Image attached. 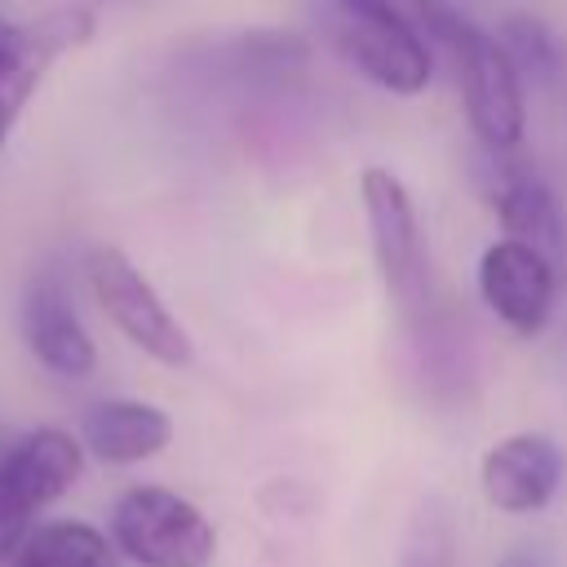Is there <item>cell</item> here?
<instances>
[{
	"instance_id": "obj_3",
	"label": "cell",
	"mask_w": 567,
	"mask_h": 567,
	"mask_svg": "<svg viewBox=\"0 0 567 567\" xmlns=\"http://www.w3.org/2000/svg\"><path fill=\"white\" fill-rule=\"evenodd\" d=\"M443 49L456 62V80H461V102H465V120L474 128V137L487 151H514L523 142L527 128V106H523V75L509 66V58L501 53L496 35L478 31L470 18H452Z\"/></svg>"
},
{
	"instance_id": "obj_4",
	"label": "cell",
	"mask_w": 567,
	"mask_h": 567,
	"mask_svg": "<svg viewBox=\"0 0 567 567\" xmlns=\"http://www.w3.org/2000/svg\"><path fill=\"white\" fill-rule=\"evenodd\" d=\"M359 195H363L368 239H372V257L385 279V292L394 297V306L403 315H412V319L425 315L430 310V261H425L421 217H416V204H412L403 177L372 164L359 177Z\"/></svg>"
},
{
	"instance_id": "obj_6",
	"label": "cell",
	"mask_w": 567,
	"mask_h": 567,
	"mask_svg": "<svg viewBox=\"0 0 567 567\" xmlns=\"http://www.w3.org/2000/svg\"><path fill=\"white\" fill-rule=\"evenodd\" d=\"M328 40L363 80H372L385 93L412 97L434 75L430 44L394 22L350 13V9H328Z\"/></svg>"
},
{
	"instance_id": "obj_14",
	"label": "cell",
	"mask_w": 567,
	"mask_h": 567,
	"mask_svg": "<svg viewBox=\"0 0 567 567\" xmlns=\"http://www.w3.org/2000/svg\"><path fill=\"white\" fill-rule=\"evenodd\" d=\"M496 44H501V53L509 58V66H514L518 75H532V80H540V84H549V80L558 75V66H563V44H558V35H554L540 18H532V13L505 18L501 31H496Z\"/></svg>"
},
{
	"instance_id": "obj_8",
	"label": "cell",
	"mask_w": 567,
	"mask_h": 567,
	"mask_svg": "<svg viewBox=\"0 0 567 567\" xmlns=\"http://www.w3.org/2000/svg\"><path fill=\"white\" fill-rule=\"evenodd\" d=\"M563 483V452L549 434H509L492 443L478 461V487L501 514H536L554 501Z\"/></svg>"
},
{
	"instance_id": "obj_7",
	"label": "cell",
	"mask_w": 567,
	"mask_h": 567,
	"mask_svg": "<svg viewBox=\"0 0 567 567\" xmlns=\"http://www.w3.org/2000/svg\"><path fill=\"white\" fill-rule=\"evenodd\" d=\"M478 292L509 332L536 337L554 315L558 266L514 239H496L478 257Z\"/></svg>"
},
{
	"instance_id": "obj_2",
	"label": "cell",
	"mask_w": 567,
	"mask_h": 567,
	"mask_svg": "<svg viewBox=\"0 0 567 567\" xmlns=\"http://www.w3.org/2000/svg\"><path fill=\"white\" fill-rule=\"evenodd\" d=\"M111 545L137 567H213L217 527L173 487H128L111 509Z\"/></svg>"
},
{
	"instance_id": "obj_10",
	"label": "cell",
	"mask_w": 567,
	"mask_h": 567,
	"mask_svg": "<svg viewBox=\"0 0 567 567\" xmlns=\"http://www.w3.org/2000/svg\"><path fill=\"white\" fill-rule=\"evenodd\" d=\"M22 337L31 346V354L58 372V377H89L93 363H97V350H93V337L84 332L66 288L49 275L31 279L27 292H22Z\"/></svg>"
},
{
	"instance_id": "obj_15",
	"label": "cell",
	"mask_w": 567,
	"mask_h": 567,
	"mask_svg": "<svg viewBox=\"0 0 567 567\" xmlns=\"http://www.w3.org/2000/svg\"><path fill=\"white\" fill-rule=\"evenodd\" d=\"M328 9H350V13H368L381 22H394L412 35H421L430 49L447 40V27L456 18V9L439 4V0H328Z\"/></svg>"
},
{
	"instance_id": "obj_16",
	"label": "cell",
	"mask_w": 567,
	"mask_h": 567,
	"mask_svg": "<svg viewBox=\"0 0 567 567\" xmlns=\"http://www.w3.org/2000/svg\"><path fill=\"white\" fill-rule=\"evenodd\" d=\"M399 567H456V536L439 505H425L412 518V532L403 540Z\"/></svg>"
},
{
	"instance_id": "obj_11",
	"label": "cell",
	"mask_w": 567,
	"mask_h": 567,
	"mask_svg": "<svg viewBox=\"0 0 567 567\" xmlns=\"http://www.w3.org/2000/svg\"><path fill=\"white\" fill-rule=\"evenodd\" d=\"M487 199L496 208V221L505 226V239L540 252L545 261H563V248H567V230H563V213H558V199L554 190L532 173V168H518V164H501L487 182Z\"/></svg>"
},
{
	"instance_id": "obj_17",
	"label": "cell",
	"mask_w": 567,
	"mask_h": 567,
	"mask_svg": "<svg viewBox=\"0 0 567 567\" xmlns=\"http://www.w3.org/2000/svg\"><path fill=\"white\" fill-rule=\"evenodd\" d=\"M496 567H554V558L545 554V549H532V545H518V549H509Z\"/></svg>"
},
{
	"instance_id": "obj_13",
	"label": "cell",
	"mask_w": 567,
	"mask_h": 567,
	"mask_svg": "<svg viewBox=\"0 0 567 567\" xmlns=\"http://www.w3.org/2000/svg\"><path fill=\"white\" fill-rule=\"evenodd\" d=\"M9 567H120V554L97 527L80 518H53L22 540Z\"/></svg>"
},
{
	"instance_id": "obj_9",
	"label": "cell",
	"mask_w": 567,
	"mask_h": 567,
	"mask_svg": "<svg viewBox=\"0 0 567 567\" xmlns=\"http://www.w3.org/2000/svg\"><path fill=\"white\" fill-rule=\"evenodd\" d=\"M93 9L84 4H62V9H49L40 13L35 22L22 27V40H18V53L0 66V142L9 137L13 120L22 115L27 97L35 93L40 75L49 71V62H58L62 53L80 49L89 35H93Z\"/></svg>"
},
{
	"instance_id": "obj_1",
	"label": "cell",
	"mask_w": 567,
	"mask_h": 567,
	"mask_svg": "<svg viewBox=\"0 0 567 567\" xmlns=\"http://www.w3.org/2000/svg\"><path fill=\"white\" fill-rule=\"evenodd\" d=\"M84 470V443L58 425L27 430L0 447V567L40 527V509L62 501Z\"/></svg>"
},
{
	"instance_id": "obj_12",
	"label": "cell",
	"mask_w": 567,
	"mask_h": 567,
	"mask_svg": "<svg viewBox=\"0 0 567 567\" xmlns=\"http://www.w3.org/2000/svg\"><path fill=\"white\" fill-rule=\"evenodd\" d=\"M80 443L102 465H137L173 443V421L164 408L142 399H102L84 412Z\"/></svg>"
},
{
	"instance_id": "obj_5",
	"label": "cell",
	"mask_w": 567,
	"mask_h": 567,
	"mask_svg": "<svg viewBox=\"0 0 567 567\" xmlns=\"http://www.w3.org/2000/svg\"><path fill=\"white\" fill-rule=\"evenodd\" d=\"M84 275L89 288L102 306V315L155 363L168 368H186L195 359V346L186 337V328L173 319V310L159 301V292L151 288V279L111 244H97L84 257Z\"/></svg>"
}]
</instances>
